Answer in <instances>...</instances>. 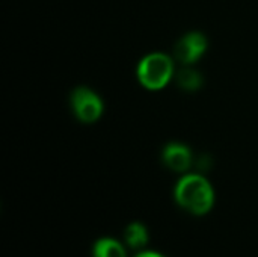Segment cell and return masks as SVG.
I'll list each match as a JSON object with an SVG mask.
<instances>
[{"label":"cell","mask_w":258,"mask_h":257,"mask_svg":"<svg viewBox=\"0 0 258 257\" xmlns=\"http://www.w3.org/2000/svg\"><path fill=\"white\" fill-rule=\"evenodd\" d=\"M136 257H165V256H162V254H159V253H154V251H142V253H139Z\"/></svg>","instance_id":"obj_9"},{"label":"cell","mask_w":258,"mask_h":257,"mask_svg":"<svg viewBox=\"0 0 258 257\" xmlns=\"http://www.w3.org/2000/svg\"><path fill=\"white\" fill-rule=\"evenodd\" d=\"M124 241L125 244L133 250H141L148 242V232L144 224L133 223L130 224L124 232Z\"/></svg>","instance_id":"obj_6"},{"label":"cell","mask_w":258,"mask_h":257,"mask_svg":"<svg viewBox=\"0 0 258 257\" xmlns=\"http://www.w3.org/2000/svg\"><path fill=\"white\" fill-rule=\"evenodd\" d=\"M174 76V62L165 53H151L138 65V79L150 91L165 88Z\"/></svg>","instance_id":"obj_2"},{"label":"cell","mask_w":258,"mask_h":257,"mask_svg":"<svg viewBox=\"0 0 258 257\" xmlns=\"http://www.w3.org/2000/svg\"><path fill=\"white\" fill-rule=\"evenodd\" d=\"M71 106L82 123H95L103 114V101L92 89L79 86L71 94Z\"/></svg>","instance_id":"obj_3"},{"label":"cell","mask_w":258,"mask_h":257,"mask_svg":"<svg viewBox=\"0 0 258 257\" xmlns=\"http://www.w3.org/2000/svg\"><path fill=\"white\" fill-rule=\"evenodd\" d=\"M207 50V38L200 32L184 35L175 45V58L184 65L197 62Z\"/></svg>","instance_id":"obj_4"},{"label":"cell","mask_w":258,"mask_h":257,"mask_svg":"<svg viewBox=\"0 0 258 257\" xmlns=\"http://www.w3.org/2000/svg\"><path fill=\"white\" fill-rule=\"evenodd\" d=\"M94 257H127L125 248L115 239L103 238L94 245Z\"/></svg>","instance_id":"obj_7"},{"label":"cell","mask_w":258,"mask_h":257,"mask_svg":"<svg viewBox=\"0 0 258 257\" xmlns=\"http://www.w3.org/2000/svg\"><path fill=\"white\" fill-rule=\"evenodd\" d=\"M203 76L200 71L190 68L189 65H186L183 70H180L177 73V83L181 89L184 91H197L203 86Z\"/></svg>","instance_id":"obj_8"},{"label":"cell","mask_w":258,"mask_h":257,"mask_svg":"<svg viewBox=\"0 0 258 257\" xmlns=\"http://www.w3.org/2000/svg\"><path fill=\"white\" fill-rule=\"evenodd\" d=\"M162 159H163V164L175 173H184L192 165V153L189 147L180 142L168 144L163 150Z\"/></svg>","instance_id":"obj_5"},{"label":"cell","mask_w":258,"mask_h":257,"mask_svg":"<svg viewBox=\"0 0 258 257\" xmlns=\"http://www.w3.org/2000/svg\"><path fill=\"white\" fill-rule=\"evenodd\" d=\"M175 201L192 215H206L215 203V192L201 174H187L175 186Z\"/></svg>","instance_id":"obj_1"}]
</instances>
